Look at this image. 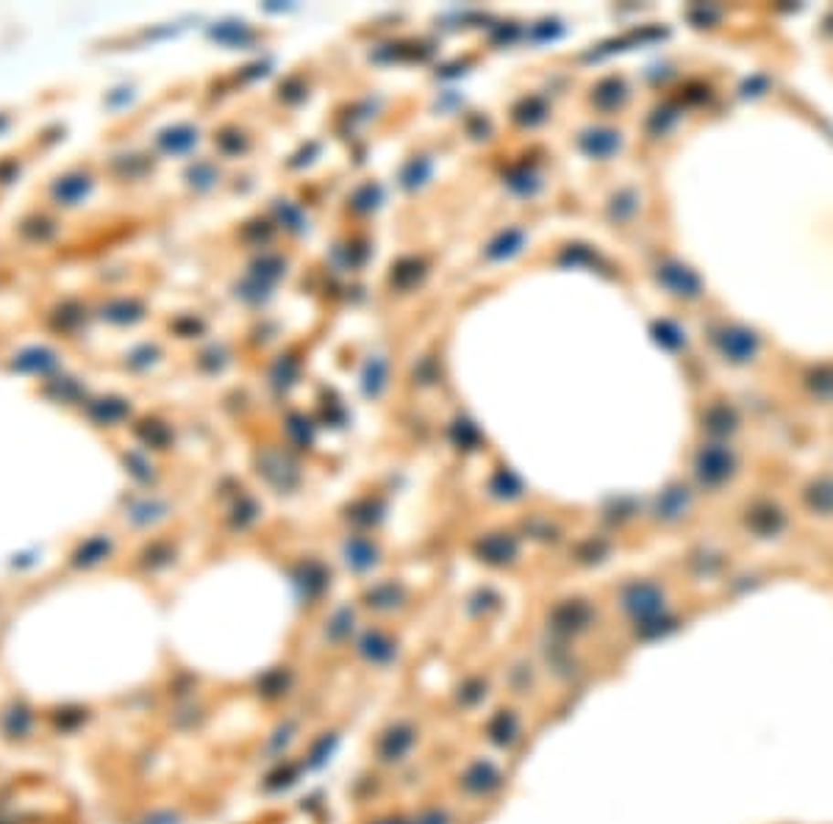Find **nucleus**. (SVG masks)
Returning <instances> with one entry per match:
<instances>
[{"instance_id":"4","label":"nucleus","mask_w":833,"mask_h":824,"mask_svg":"<svg viewBox=\"0 0 833 824\" xmlns=\"http://www.w3.org/2000/svg\"><path fill=\"white\" fill-rule=\"evenodd\" d=\"M92 186L90 175H79V172H64L50 183V205H76V200H81Z\"/></svg>"},{"instance_id":"2","label":"nucleus","mask_w":833,"mask_h":824,"mask_svg":"<svg viewBox=\"0 0 833 824\" xmlns=\"http://www.w3.org/2000/svg\"><path fill=\"white\" fill-rule=\"evenodd\" d=\"M416 735H420V733H416L408 722H392L389 730H384L381 738H378V744H375V749L381 755L378 761H384V764H400V761H406V755L411 752Z\"/></svg>"},{"instance_id":"1","label":"nucleus","mask_w":833,"mask_h":824,"mask_svg":"<svg viewBox=\"0 0 833 824\" xmlns=\"http://www.w3.org/2000/svg\"><path fill=\"white\" fill-rule=\"evenodd\" d=\"M356 652L359 658L367 663V666H375V669H384L389 666L392 661H397V652H400V644L397 639H392L386 631L381 628H367L359 639H356Z\"/></svg>"},{"instance_id":"5","label":"nucleus","mask_w":833,"mask_h":824,"mask_svg":"<svg viewBox=\"0 0 833 824\" xmlns=\"http://www.w3.org/2000/svg\"><path fill=\"white\" fill-rule=\"evenodd\" d=\"M492 777H501L498 769L492 764H469L461 775H459V786L467 791V794H475V797H490L492 791H498L503 783H492Z\"/></svg>"},{"instance_id":"3","label":"nucleus","mask_w":833,"mask_h":824,"mask_svg":"<svg viewBox=\"0 0 833 824\" xmlns=\"http://www.w3.org/2000/svg\"><path fill=\"white\" fill-rule=\"evenodd\" d=\"M111 549H114L111 536L95 533V536L84 538L79 549H73V556H69V567L73 569H92L111 556Z\"/></svg>"},{"instance_id":"7","label":"nucleus","mask_w":833,"mask_h":824,"mask_svg":"<svg viewBox=\"0 0 833 824\" xmlns=\"http://www.w3.org/2000/svg\"><path fill=\"white\" fill-rule=\"evenodd\" d=\"M344 564L347 567H353L356 572H362V569H373L375 564H378V549H375V544H370V541H364V538H353V544H347L344 547Z\"/></svg>"},{"instance_id":"8","label":"nucleus","mask_w":833,"mask_h":824,"mask_svg":"<svg viewBox=\"0 0 833 824\" xmlns=\"http://www.w3.org/2000/svg\"><path fill=\"white\" fill-rule=\"evenodd\" d=\"M370 824H408V819H403V816H378Z\"/></svg>"},{"instance_id":"6","label":"nucleus","mask_w":833,"mask_h":824,"mask_svg":"<svg viewBox=\"0 0 833 824\" xmlns=\"http://www.w3.org/2000/svg\"><path fill=\"white\" fill-rule=\"evenodd\" d=\"M0 722H4L6 738H9V741H17V738H28V733H31V727H34V714H31L28 708H23V705L12 703V705L4 711V716H0Z\"/></svg>"}]
</instances>
